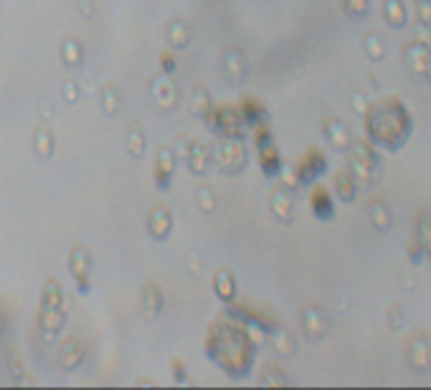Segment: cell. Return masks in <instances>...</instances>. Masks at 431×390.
I'll use <instances>...</instances> for the list:
<instances>
[{"mask_svg": "<svg viewBox=\"0 0 431 390\" xmlns=\"http://www.w3.org/2000/svg\"><path fill=\"white\" fill-rule=\"evenodd\" d=\"M312 205H315V213L322 216V218H330L332 216V203L322 190H317L315 195H312Z\"/></svg>", "mask_w": 431, "mask_h": 390, "instance_id": "obj_1", "label": "cell"}]
</instances>
